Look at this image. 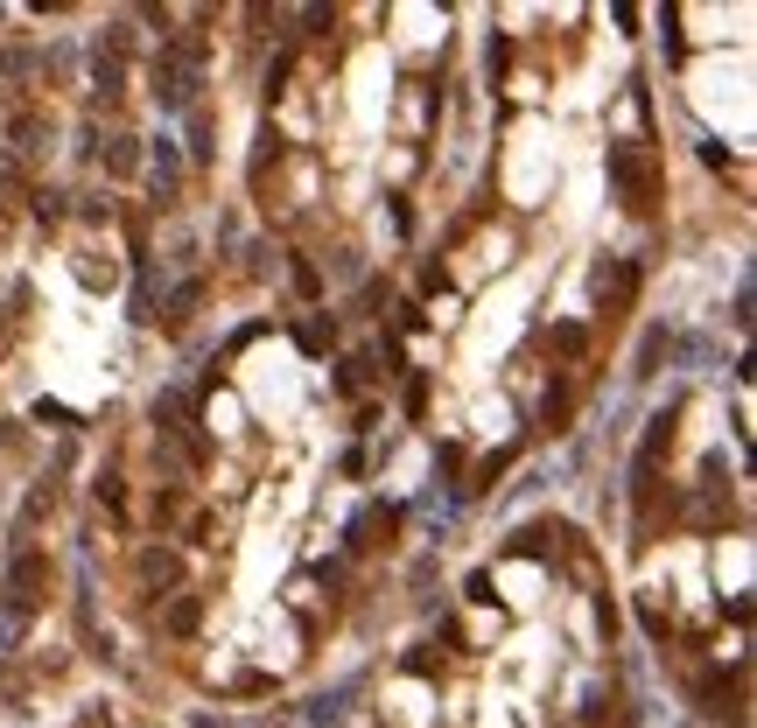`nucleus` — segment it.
Masks as SVG:
<instances>
[{
	"mask_svg": "<svg viewBox=\"0 0 757 728\" xmlns=\"http://www.w3.org/2000/svg\"><path fill=\"white\" fill-rule=\"evenodd\" d=\"M189 91H197V49H162L155 56V99H162V112L189 106Z\"/></svg>",
	"mask_w": 757,
	"mask_h": 728,
	"instance_id": "obj_1",
	"label": "nucleus"
},
{
	"mask_svg": "<svg viewBox=\"0 0 757 728\" xmlns=\"http://www.w3.org/2000/svg\"><path fill=\"white\" fill-rule=\"evenodd\" d=\"M611 189L624 203H646V189H652V162L632 141H611Z\"/></svg>",
	"mask_w": 757,
	"mask_h": 728,
	"instance_id": "obj_2",
	"label": "nucleus"
},
{
	"mask_svg": "<svg viewBox=\"0 0 757 728\" xmlns=\"http://www.w3.org/2000/svg\"><path fill=\"white\" fill-rule=\"evenodd\" d=\"M197 617H204V609H197V596H176V603H168V630H176V638H189V630H197Z\"/></svg>",
	"mask_w": 757,
	"mask_h": 728,
	"instance_id": "obj_3",
	"label": "nucleus"
},
{
	"mask_svg": "<svg viewBox=\"0 0 757 728\" xmlns=\"http://www.w3.org/2000/svg\"><path fill=\"white\" fill-rule=\"evenodd\" d=\"M91 91H99V99H120V56H99V70H91Z\"/></svg>",
	"mask_w": 757,
	"mask_h": 728,
	"instance_id": "obj_4",
	"label": "nucleus"
},
{
	"mask_svg": "<svg viewBox=\"0 0 757 728\" xmlns=\"http://www.w3.org/2000/svg\"><path fill=\"white\" fill-rule=\"evenodd\" d=\"M106 168H112V176H134V168H141V147H134V141H112V147H106Z\"/></svg>",
	"mask_w": 757,
	"mask_h": 728,
	"instance_id": "obj_5",
	"label": "nucleus"
},
{
	"mask_svg": "<svg viewBox=\"0 0 757 728\" xmlns=\"http://www.w3.org/2000/svg\"><path fill=\"white\" fill-rule=\"evenodd\" d=\"M141 582H176V561L168 553H141Z\"/></svg>",
	"mask_w": 757,
	"mask_h": 728,
	"instance_id": "obj_6",
	"label": "nucleus"
},
{
	"mask_svg": "<svg viewBox=\"0 0 757 728\" xmlns=\"http://www.w3.org/2000/svg\"><path fill=\"white\" fill-rule=\"evenodd\" d=\"M295 287H301V301L323 295V280H316V266H309V260H295Z\"/></svg>",
	"mask_w": 757,
	"mask_h": 728,
	"instance_id": "obj_7",
	"label": "nucleus"
},
{
	"mask_svg": "<svg viewBox=\"0 0 757 728\" xmlns=\"http://www.w3.org/2000/svg\"><path fill=\"white\" fill-rule=\"evenodd\" d=\"M555 343H561L568 357H575V351H582V343H590V337H582V322H561V330H555Z\"/></svg>",
	"mask_w": 757,
	"mask_h": 728,
	"instance_id": "obj_8",
	"label": "nucleus"
}]
</instances>
